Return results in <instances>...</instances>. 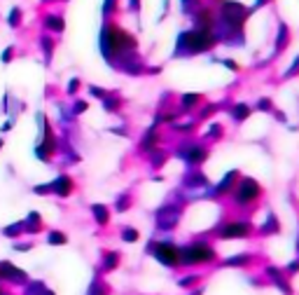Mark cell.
Segmentation results:
<instances>
[{"instance_id": "7402d4cb", "label": "cell", "mask_w": 299, "mask_h": 295, "mask_svg": "<svg viewBox=\"0 0 299 295\" xmlns=\"http://www.w3.org/2000/svg\"><path fill=\"white\" fill-rule=\"evenodd\" d=\"M201 5H203V0H180V7H182V14H185V17L194 14Z\"/></svg>"}, {"instance_id": "2e32d148", "label": "cell", "mask_w": 299, "mask_h": 295, "mask_svg": "<svg viewBox=\"0 0 299 295\" xmlns=\"http://www.w3.org/2000/svg\"><path fill=\"white\" fill-rule=\"evenodd\" d=\"M280 232V222H278L276 213L274 211H269L267 218H264V222L257 227V234H262V237H271V234H278Z\"/></svg>"}, {"instance_id": "4316f807", "label": "cell", "mask_w": 299, "mask_h": 295, "mask_svg": "<svg viewBox=\"0 0 299 295\" xmlns=\"http://www.w3.org/2000/svg\"><path fill=\"white\" fill-rule=\"evenodd\" d=\"M91 211H94V216H96V221L101 222V225H106V222L110 221V213H107L106 206H101V204H98V206H91Z\"/></svg>"}, {"instance_id": "d4e9b609", "label": "cell", "mask_w": 299, "mask_h": 295, "mask_svg": "<svg viewBox=\"0 0 299 295\" xmlns=\"http://www.w3.org/2000/svg\"><path fill=\"white\" fill-rule=\"evenodd\" d=\"M292 77H299V54L292 59V63H290V68L283 73V80H292Z\"/></svg>"}, {"instance_id": "60d3db41", "label": "cell", "mask_w": 299, "mask_h": 295, "mask_svg": "<svg viewBox=\"0 0 299 295\" xmlns=\"http://www.w3.org/2000/svg\"><path fill=\"white\" fill-rule=\"evenodd\" d=\"M297 258H299V234H297Z\"/></svg>"}, {"instance_id": "ba28073f", "label": "cell", "mask_w": 299, "mask_h": 295, "mask_svg": "<svg viewBox=\"0 0 299 295\" xmlns=\"http://www.w3.org/2000/svg\"><path fill=\"white\" fill-rule=\"evenodd\" d=\"M253 237V225L248 221H227L215 230V239L220 242H236V239H248Z\"/></svg>"}, {"instance_id": "836d02e7", "label": "cell", "mask_w": 299, "mask_h": 295, "mask_svg": "<svg viewBox=\"0 0 299 295\" xmlns=\"http://www.w3.org/2000/svg\"><path fill=\"white\" fill-rule=\"evenodd\" d=\"M271 2H274V0H255V2H253V5L248 7V10H250V14H255L257 10H262V7H267V5H271Z\"/></svg>"}, {"instance_id": "8992f818", "label": "cell", "mask_w": 299, "mask_h": 295, "mask_svg": "<svg viewBox=\"0 0 299 295\" xmlns=\"http://www.w3.org/2000/svg\"><path fill=\"white\" fill-rule=\"evenodd\" d=\"M208 155H211L208 146L203 141H196V138H185L180 146L175 148V157H180L190 169L201 167L203 162L208 159Z\"/></svg>"}, {"instance_id": "d590c367", "label": "cell", "mask_w": 299, "mask_h": 295, "mask_svg": "<svg viewBox=\"0 0 299 295\" xmlns=\"http://www.w3.org/2000/svg\"><path fill=\"white\" fill-rule=\"evenodd\" d=\"M128 10L133 12V14H138L140 12V0H128Z\"/></svg>"}, {"instance_id": "ac0fdd59", "label": "cell", "mask_w": 299, "mask_h": 295, "mask_svg": "<svg viewBox=\"0 0 299 295\" xmlns=\"http://www.w3.org/2000/svg\"><path fill=\"white\" fill-rule=\"evenodd\" d=\"M43 24H44V28L52 33H64V28H65V21L61 14H47L43 19Z\"/></svg>"}, {"instance_id": "e575fe53", "label": "cell", "mask_w": 299, "mask_h": 295, "mask_svg": "<svg viewBox=\"0 0 299 295\" xmlns=\"http://www.w3.org/2000/svg\"><path fill=\"white\" fill-rule=\"evenodd\" d=\"M128 206H131V195H124V197L117 201V209L119 211H127Z\"/></svg>"}, {"instance_id": "f1b7e54d", "label": "cell", "mask_w": 299, "mask_h": 295, "mask_svg": "<svg viewBox=\"0 0 299 295\" xmlns=\"http://www.w3.org/2000/svg\"><path fill=\"white\" fill-rule=\"evenodd\" d=\"M217 110H220V103H206L201 108V113H199V120H203V117H213Z\"/></svg>"}, {"instance_id": "74e56055", "label": "cell", "mask_w": 299, "mask_h": 295, "mask_svg": "<svg viewBox=\"0 0 299 295\" xmlns=\"http://www.w3.org/2000/svg\"><path fill=\"white\" fill-rule=\"evenodd\" d=\"M77 87H80V80H77V77H73V80H70V87H68V92L73 94V92L77 89Z\"/></svg>"}, {"instance_id": "52a82bcc", "label": "cell", "mask_w": 299, "mask_h": 295, "mask_svg": "<svg viewBox=\"0 0 299 295\" xmlns=\"http://www.w3.org/2000/svg\"><path fill=\"white\" fill-rule=\"evenodd\" d=\"M148 253L152 258H157L159 265L164 267H180V246L173 244L171 239H161V242H154V244H148Z\"/></svg>"}, {"instance_id": "30bf717a", "label": "cell", "mask_w": 299, "mask_h": 295, "mask_svg": "<svg viewBox=\"0 0 299 295\" xmlns=\"http://www.w3.org/2000/svg\"><path fill=\"white\" fill-rule=\"evenodd\" d=\"M264 276H267L269 284L276 286L283 295H292V284H290L288 274L283 272V270H278V267H274V265H267V267H264Z\"/></svg>"}, {"instance_id": "44dd1931", "label": "cell", "mask_w": 299, "mask_h": 295, "mask_svg": "<svg viewBox=\"0 0 299 295\" xmlns=\"http://www.w3.org/2000/svg\"><path fill=\"white\" fill-rule=\"evenodd\" d=\"M199 281H201V276H199V274H187V276H180V279H178V286L185 288V291H192Z\"/></svg>"}, {"instance_id": "f35d334b", "label": "cell", "mask_w": 299, "mask_h": 295, "mask_svg": "<svg viewBox=\"0 0 299 295\" xmlns=\"http://www.w3.org/2000/svg\"><path fill=\"white\" fill-rule=\"evenodd\" d=\"M12 59V49H5V52H2V63H7Z\"/></svg>"}, {"instance_id": "ffe728a7", "label": "cell", "mask_w": 299, "mask_h": 295, "mask_svg": "<svg viewBox=\"0 0 299 295\" xmlns=\"http://www.w3.org/2000/svg\"><path fill=\"white\" fill-rule=\"evenodd\" d=\"M208 141H220V138H224V126L220 124V122H211V124L206 126V136Z\"/></svg>"}, {"instance_id": "603a6c76", "label": "cell", "mask_w": 299, "mask_h": 295, "mask_svg": "<svg viewBox=\"0 0 299 295\" xmlns=\"http://www.w3.org/2000/svg\"><path fill=\"white\" fill-rule=\"evenodd\" d=\"M150 155H152V167L154 169H161L169 162V152H164V150H150Z\"/></svg>"}, {"instance_id": "5b68a950", "label": "cell", "mask_w": 299, "mask_h": 295, "mask_svg": "<svg viewBox=\"0 0 299 295\" xmlns=\"http://www.w3.org/2000/svg\"><path fill=\"white\" fill-rule=\"evenodd\" d=\"M262 185L257 183L255 178H250V176H238V180H236V185L232 188V192H229V199H232V204L234 206H238V209H248V206H253L259 197H262Z\"/></svg>"}, {"instance_id": "e0dca14e", "label": "cell", "mask_w": 299, "mask_h": 295, "mask_svg": "<svg viewBox=\"0 0 299 295\" xmlns=\"http://www.w3.org/2000/svg\"><path fill=\"white\" fill-rule=\"evenodd\" d=\"M159 146V134H157V126H150L148 131L143 134V138H140V150L143 152H150V150H154V148Z\"/></svg>"}, {"instance_id": "9a60e30c", "label": "cell", "mask_w": 299, "mask_h": 295, "mask_svg": "<svg viewBox=\"0 0 299 295\" xmlns=\"http://www.w3.org/2000/svg\"><path fill=\"white\" fill-rule=\"evenodd\" d=\"M201 103H203V94H196V92L178 96V105H180L182 113H192V110H196Z\"/></svg>"}, {"instance_id": "7a4b0ae2", "label": "cell", "mask_w": 299, "mask_h": 295, "mask_svg": "<svg viewBox=\"0 0 299 295\" xmlns=\"http://www.w3.org/2000/svg\"><path fill=\"white\" fill-rule=\"evenodd\" d=\"M213 12V35L217 45H227V47L246 45V21L250 17V10L246 5L238 0H217Z\"/></svg>"}, {"instance_id": "6da1fadb", "label": "cell", "mask_w": 299, "mask_h": 295, "mask_svg": "<svg viewBox=\"0 0 299 295\" xmlns=\"http://www.w3.org/2000/svg\"><path fill=\"white\" fill-rule=\"evenodd\" d=\"M101 54L106 56V61L110 66H115L119 71H124L127 75H140L148 73L143 59L138 56V40L136 35H131L128 31L119 28L117 24L107 21L101 28Z\"/></svg>"}, {"instance_id": "f546056e", "label": "cell", "mask_w": 299, "mask_h": 295, "mask_svg": "<svg viewBox=\"0 0 299 295\" xmlns=\"http://www.w3.org/2000/svg\"><path fill=\"white\" fill-rule=\"evenodd\" d=\"M138 230H136V227H124V230H122V239H124V242H138Z\"/></svg>"}, {"instance_id": "83f0119b", "label": "cell", "mask_w": 299, "mask_h": 295, "mask_svg": "<svg viewBox=\"0 0 299 295\" xmlns=\"http://www.w3.org/2000/svg\"><path fill=\"white\" fill-rule=\"evenodd\" d=\"M255 110L257 113H274V103H271V98H267V96H264V98H259V101L255 103Z\"/></svg>"}, {"instance_id": "4dcf8cb0", "label": "cell", "mask_w": 299, "mask_h": 295, "mask_svg": "<svg viewBox=\"0 0 299 295\" xmlns=\"http://www.w3.org/2000/svg\"><path fill=\"white\" fill-rule=\"evenodd\" d=\"M119 263V255L117 253H107L106 255V272H110V270H115Z\"/></svg>"}, {"instance_id": "d6a6232c", "label": "cell", "mask_w": 299, "mask_h": 295, "mask_svg": "<svg viewBox=\"0 0 299 295\" xmlns=\"http://www.w3.org/2000/svg\"><path fill=\"white\" fill-rule=\"evenodd\" d=\"M283 272L288 274V276H295V274H299V258H297V260H292V263L285 265V270H283Z\"/></svg>"}, {"instance_id": "4fadbf2b", "label": "cell", "mask_w": 299, "mask_h": 295, "mask_svg": "<svg viewBox=\"0 0 299 295\" xmlns=\"http://www.w3.org/2000/svg\"><path fill=\"white\" fill-rule=\"evenodd\" d=\"M182 185H185L187 190L208 188V185H211V180H208V176H206L203 171H199V167H194L190 173H185V178H182Z\"/></svg>"}, {"instance_id": "d6986e66", "label": "cell", "mask_w": 299, "mask_h": 295, "mask_svg": "<svg viewBox=\"0 0 299 295\" xmlns=\"http://www.w3.org/2000/svg\"><path fill=\"white\" fill-rule=\"evenodd\" d=\"M253 263V255L250 253H238V255H232V258H227L222 260V267H248V265Z\"/></svg>"}, {"instance_id": "1f68e13d", "label": "cell", "mask_w": 299, "mask_h": 295, "mask_svg": "<svg viewBox=\"0 0 299 295\" xmlns=\"http://www.w3.org/2000/svg\"><path fill=\"white\" fill-rule=\"evenodd\" d=\"M217 63H222L224 68H227V71H232V73H238V71H241V66H238L234 59H220Z\"/></svg>"}, {"instance_id": "277c9868", "label": "cell", "mask_w": 299, "mask_h": 295, "mask_svg": "<svg viewBox=\"0 0 299 295\" xmlns=\"http://www.w3.org/2000/svg\"><path fill=\"white\" fill-rule=\"evenodd\" d=\"M217 260V251L213 244L208 242H196L180 246V267H196V265H211Z\"/></svg>"}, {"instance_id": "484cf974", "label": "cell", "mask_w": 299, "mask_h": 295, "mask_svg": "<svg viewBox=\"0 0 299 295\" xmlns=\"http://www.w3.org/2000/svg\"><path fill=\"white\" fill-rule=\"evenodd\" d=\"M119 0H103V19H110L115 12H117Z\"/></svg>"}, {"instance_id": "8fae6325", "label": "cell", "mask_w": 299, "mask_h": 295, "mask_svg": "<svg viewBox=\"0 0 299 295\" xmlns=\"http://www.w3.org/2000/svg\"><path fill=\"white\" fill-rule=\"evenodd\" d=\"M238 176H241V171H238V169H232V171H227V173L222 176V180H220L217 185H213V190H211V197H215V199L229 197V192H232V188L236 185Z\"/></svg>"}, {"instance_id": "b9f144b4", "label": "cell", "mask_w": 299, "mask_h": 295, "mask_svg": "<svg viewBox=\"0 0 299 295\" xmlns=\"http://www.w3.org/2000/svg\"><path fill=\"white\" fill-rule=\"evenodd\" d=\"M43 2H54V0H43Z\"/></svg>"}, {"instance_id": "3957f363", "label": "cell", "mask_w": 299, "mask_h": 295, "mask_svg": "<svg viewBox=\"0 0 299 295\" xmlns=\"http://www.w3.org/2000/svg\"><path fill=\"white\" fill-rule=\"evenodd\" d=\"M217 47L213 31H203V28H187L180 31L175 38V47H173L171 59H192L199 54H211Z\"/></svg>"}, {"instance_id": "5bb4252c", "label": "cell", "mask_w": 299, "mask_h": 295, "mask_svg": "<svg viewBox=\"0 0 299 295\" xmlns=\"http://www.w3.org/2000/svg\"><path fill=\"white\" fill-rule=\"evenodd\" d=\"M250 115H253V105L246 103V101H236V103L229 105V117H232V122H234V124L246 122Z\"/></svg>"}, {"instance_id": "7c38bea8", "label": "cell", "mask_w": 299, "mask_h": 295, "mask_svg": "<svg viewBox=\"0 0 299 295\" xmlns=\"http://www.w3.org/2000/svg\"><path fill=\"white\" fill-rule=\"evenodd\" d=\"M290 40H292V35H290V28L285 21H278V28H276V40H274V59L280 56V54L285 52L290 47Z\"/></svg>"}, {"instance_id": "8d00e7d4", "label": "cell", "mask_w": 299, "mask_h": 295, "mask_svg": "<svg viewBox=\"0 0 299 295\" xmlns=\"http://www.w3.org/2000/svg\"><path fill=\"white\" fill-rule=\"evenodd\" d=\"M271 115L276 117L278 122H288V115H285V113H283V110H274V113H271Z\"/></svg>"}, {"instance_id": "ab89813d", "label": "cell", "mask_w": 299, "mask_h": 295, "mask_svg": "<svg viewBox=\"0 0 299 295\" xmlns=\"http://www.w3.org/2000/svg\"><path fill=\"white\" fill-rule=\"evenodd\" d=\"M85 110H86V103H82V101L75 105V113H85Z\"/></svg>"}, {"instance_id": "cb8c5ba5", "label": "cell", "mask_w": 299, "mask_h": 295, "mask_svg": "<svg viewBox=\"0 0 299 295\" xmlns=\"http://www.w3.org/2000/svg\"><path fill=\"white\" fill-rule=\"evenodd\" d=\"M7 24L12 28H19L21 26V7H12L10 14H7Z\"/></svg>"}, {"instance_id": "9c48e42d", "label": "cell", "mask_w": 299, "mask_h": 295, "mask_svg": "<svg viewBox=\"0 0 299 295\" xmlns=\"http://www.w3.org/2000/svg\"><path fill=\"white\" fill-rule=\"evenodd\" d=\"M180 213H182V204H175V201H171L164 209H159V213H157L159 230H173L178 225V221H180Z\"/></svg>"}]
</instances>
